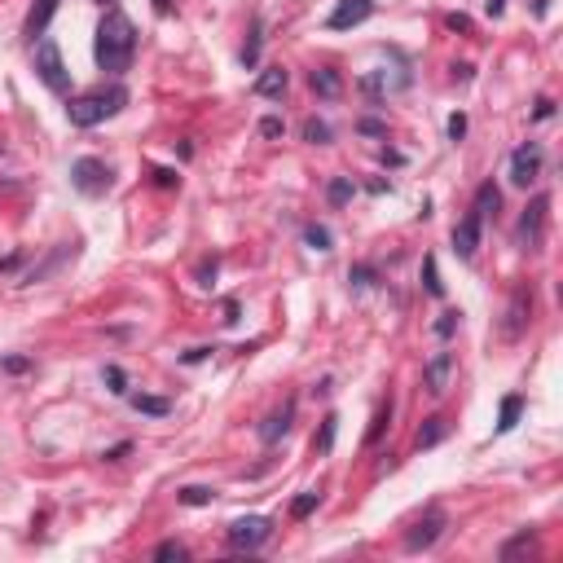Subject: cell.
Instances as JSON below:
<instances>
[{
  "label": "cell",
  "instance_id": "1",
  "mask_svg": "<svg viewBox=\"0 0 563 563\" xmlns=\"http://www.w3.org/2000/svg\"><path fill=\"white\" fill-rule=\"evenodd\" d=\"M93 53H97V66H102L106 75H115V79L132 71V57H137V27H132V18L119 9V5L106 9L102 27H97Z\"/></svg>",
  "mask_w": 563,
  "mask_h": 563
},
{
  "label": "cell",
  "instance_id": "2",
  "mask_svg": "<svg viewBox=\"0 0 563 563\" xmlns=\"http://www.w3.org/2000/svg\"><path fill=\"white\" fill-rule=\"evenodd\" d=\"M124 106H128V88L110 84V88H93V93L71 97V102H66V119L75 128H97V124H106V119H115Z\"/></svg>",
  "mask_w": 563,
  "mask_h": 563
},
{
  "label": "cell",
  "instance_id": "3",
  "mask_svg": "<svg viewBox=\"0 0 563 563\" xmlns=\"http://www.w3.org/2000/svg\"><path fill=\"white\" fill-rule=\"evenodd\" d=\"M35 75H40V84H45L49 93H57V97L71 93V71H66V62H62L57 40H49V35L35 45Z\"/></svg>",
  "mask_w": 563,
  "mask_h": 563
},
{
  "label": "cell",
  "instance_id": "4",
  "mask_svg": "<svg viewBox=\"0 0 563 563\" xmlns=\"http://www.w3.org/2000/svg\"><path fill=\"white\" fill-rule=\"evenodd\" d=\"M71 185L84 194V198H97V194L110 190V168L102 163V158L84 154V158H75V163H71Z\"/></svg>",
  "mask_w": 563,
  "mask_h": 563
},
{
  "label": "cell",
  "instance_id": "5",
  "mask_svg": "<svg viewBox=\"0 0 563 563\" xmlns=\"http://www.w3.org/2000/svg\"><path fill=\"white\" fill-rule=\"evenodd\" d=\"M269 533H273V519H265V515H243V519H233V524L225 528V541L233 550H260L269 541Z\"/></svg>",
  "mask_w": 563,
  "mask_h": 563
},
{
  "label": "cell",
  "instance_id": "6",
  "mask_svg": "<svg viewBox=\"0 0 563 563\" xmlns=\"http://www.w3.org/2000/svg\"><path fill=\"white\" fill-rule=\"evenodd\" d=\"M445 528H449L445 511H440V506H427V515L410 524V533H405V550H410V555H418V550H431L436 541L445 537Z\"/></svg>",
  "mask_w": 563,
  "mask_h": 563
},
{
  "label": "cell",
  "instance_id": "7",
  "mask_svg": "<svg viewBox=\"0 0 563 563\" xmlns=\"http://www.w3.org/2000/svg\"><path fill=\"white\" fill-rule=\"evenodd\" d=\"M546 216H550V194H537L524 207V216H519V229H515L519 247H528V251L541 247V238H546Z\"/></svg>",
  "mask_w": 563,
  "mask_h": 563
},
{
  "label": "cell",
  "instance_id": "8",
  "mask_svg": "<svg viewBox=\"0 0 563 563\" xmlns=\"http://www.w3.org/2000/svg\"><path fill=\"white\" fill-rule=\"evenodd\" d=\"M541 158H546V150H541V141H524L515 154H511V185L528 190L533 180L541 176Z\"/></svg>",
  "mask_w": 563,
  "mask_h": 563
},
{
  "label": "cell",
  "instance_id": "9",
  "mask_svg": "<svg viewBox=\"0 0 563 563\" xmlns=\"http://www.w3.org/2000/svg\"><path fill=\"white\" fill-rule=\"evenodd\" d=\"M370 13H374V0H339L335 13L326 18V27H330V31H352V27L366 23Z\"/></svg>",
  "mask_w": 563,
  "mask_h": 563
},
{
  "label": "cell",
  "instance_id": "10",
  "mask_svg": "<svg viewBox=\"0 0 563 563\" xmlns=\"http://www.w3.org/2000/svg\"><path fill=\"white\" fill-rule=\"evenodd\" d=\"M533 317V291H515L511 295V308H506V321H501V339H519Z\"/></svg>",
  "mask_w": 563,
  "mask_h": 563
},
{
  "label": "cell",
  "instance_id": "11",
  "mask_svg": "<svg viewBox=\"0 0 563 563\" xmlns=\"http://www.w3.org/2000/svg\"><path fill=\"white\" fill-rule=\"evenodd\" d=\"M480 229H484V220H480L475 211H467L453 225V251H458V260H471L475 255V247H480Z\"/></svg>",
  "mask_w": 563,
  "mask_h": 563
},
{
  "label": "cell",
  "instance_id": "12",
  "mask_svg": "<svg viewBox=\"0 0 563 563\" xmlns=\"http://www.w3.org/2000/svg\"><path fill=\"white\" fill-rule=\"evenodd\" d=\"M449 370H453V352H436L427 366H422V388L431 396H445L449 392Z\"/></svg>",
  "mask_w": 563,
  "mask_h": 563
},
{
  "label": "cell",
  "instance_id": "13",
  "mask_svg": "<svg viewBox=\"0 0 563 563\" xmlns=\"http://www.w3.org/2000/svg\"><path fill=\"white\" fill-rule=\"evenodd\" d=\"M57 5H62V0H35V5H31V13H27V23H23V35L31 40V45H35V40H40V35H45V31H49V23H53V13H57Z\"/></svg>",
  "mask_w": 563,
  "mask_h": 563
},
{
  "label": "cell",
  "instance_id": "14",
  "mask_svg": "<svg viewBox=\"0 0 563 563\" xmlns=\"http://www.w3.org/2000/svg\"><path fill=\"white\" fill-rule=\"evenodd\" d=\"M286 88H291V71L286 66H265L255 75V84H251L255 97H282Z\"/></svg>",
  "mask_w": 563,
  "mask_h": 563
},
{
  "label": "cell",
  "instance_id": "15",
  "mask_svg": "<svg viewBox=\"0 0 563 563\" xmlns=\"http://www.w3.org/2000/svg\"><path fill=\"white\" fill-rule=\"evenodd\" d=\"M291 418H295V400H286L282 410H273L265 422H260V440H265V445H277V440L291 431Z\"/></svg>",
  "mask_w": 563,
  "mask_h": 563
},
{
  "label": "cell",
  "instance_id": "16",
  "mask_svg": "<svg viewBox=\"0 0 563 563\" xmlns=\"http://www.w3.org/2000/svg\"><path fill=\"white\" fill-rule=\"evenodd\" d=\"M308 84H313V93L321 97V102H339V93H344V75H339L335 66H317L308 75Z\"/></svg>",
  "mask_w": 563,
  "mask_h": 563
},
{
  "label": "cell",
  "instance_id": "17",
  "mask_svg": "<svg viewBox=\"0 0 563 563\" xmlns=\"http://www.w3.org/2000/svg\"><path fill=\"white\" fill-rule=\"evenodd\" d=\"M449 431H453V422H449L445 414H431V418L418 427V436H414V449H436V445H440V440H445Z\"/></svg>",
  "mask_w": 563,
  "mask_h": 563
},
{
  "label": "cell",
  "instance_id": "18",
  "mask_svg": "<svg viewBox=\"0 0 563 563\" xmlns=\"http://www.w3.org/2000/svg\"><path fill=\"white\" fill-rule=\"evenodd\" d=\"M71 255H75V243L57 247V251H53V255L45 260V265H35V269H27V273H23V286H35V282H45V277H49V273H53L57 265H62V260H71Z\"/></svg>",
  "mask_w": 563,
  "mask_h": 563
},
{
  "label": "cell",
  "instance_id": "19",
  "mask_svg": "<svg viewBox=\"0 0 563 563\" xmlns=\"http://www.w3.org/2000/svg\"><path fill=\"white\" fill-rule=\"evenodd\" d=\"M497 207H501V194H497L493 180H484V185L475 190V198H471V211H475L480 220H489V216H497Z\"/></svg>",
  "mask_w": 563,
  "mask_h": 563
},
{
  "label": "cell",
  "instance_id": "20",
  "mask_svg": "<svg viewBox=\"0 0 563 563\" xmlns=\"http://www.w3.org/2000/svg\"><path fill=\"white\" fill-rule=\"evenodd\" d=\"M519 414H524V396H519V392H511V396H501V410H497V436H506V431H515V422H519Z\"/></svg>",
  "mask_w": 563,
  "mask_h": 563
},
{
  "label": "cell",
  "instance_id": "21",
  "mask_svg": "<svg viewBox=\"0 0 563 563\" xmlns=\"http://www.w3.org/2000/svg\"><path fill=\"white\" fill-rule=\"evenodd\" d=\"M335 436H339V414H326V418H321V427H317V436H313V453L326 458L335 449Z\"/></svg>",
  "mask_w": 563,
  "mask_h": 563
},
{
  "label": "cell",
  "instance_id": "22",
  "mask_svg": "<svg viewBox=\"0 0 563 563\" xmlns=\"http://www.w3.org/2000/svg\"><path fill=\"white\" fill-rule=\"evenodd\" d=\"M260 49H265V23H251V31H247V45H243V66L247 71H255L260 66Z\"/></svg>",
  "mask_w": 563,
  "mask_h": 563
},
{
  "label": "cell",
  "instance_id": "23",
  "mask_svg": "<svg viewBox=\"0 0 563 563\" xmlns=\"http://www.w3.org/2000/svg\"><path fill=\"white\" fill-rule=\"evenodd\" d=\"M132 410H137V414H150V418H168V414H172V400H168V396L137 392V396H132Z\"/></svg>",
  "mask_w": 563,
  "mask_h": 563
},
{
  "label": "cell",
  "instance_id": "24",
  "mask_svg": "<svg viewBox=\"0 0 563 563\" xmlns=\"http://www.w3.org/2000/svg\"><path fill=\"white\" fill-rule=\"evenodd\" d=\"M352 194H356L352 176H335L330 185H326V203H330V207H348V203H352Z\"/></svg>",
  "mask_w": 563,
  "mask_h": 563
},
{
  "label": "cell",
  "instance_id": "25",
  "mask_svg": "<svg viewBox=\"0 0 563 563\" xmlns=\"http://www.w3.org/2000/svg\"><path fill=\"white\" fill-rule=\"evenodd\" d=\"M211 497H216V489H207V484H185V489H176V501H180V506H211Z\"/></svg>",
  "mask_w": 563,
  "mask_h": 563
},
{
  "label": "cell",
  "instance_id": "26",
  "mask_svg": "<svg viewBox=\"0 0 563 563\" xmlns=\"http://www.w3.org/2000/svg\"><path fill=\"white\" fill-rule=\"evenodd\" d=\"M304 247H308V251H330V247H335V233L313 220V225H304Z\"/></svg>",
  "mask_w": 563,
  "mask_h": 563
},
{
  "label": "cell",
  "instance_id": "27",
  "mask_svg": "<svg viewBox=\"0 0 563 563\" xmlns=\"http://www.w3.org/2000/svg\"><path fill=\"white\" fill-rule=\"evenodd\" d=\"M422 291L431 299L445 295V282H440V269H436V255H422Z\"/></svg>",
  "mask_w": 563,
  "mask_h": 563
},
{
  "label": "cell",
  "instance_id": "28",
  "mask_svg": "<svg viewBox=\"0 0 563 563\" xmlns=\"http://www.w3.org/2000/svg\"><path fill=\"white\" fill-rule=\"evenodd\" d=\"M388 427H392V396H388V400H383V405H378V410H374V422H370V431H366V445H374V440H378V436H383Z\"/></svg>",
  "mask_w": 563,
  "mask_h": 563
},
{
  "label": "cell",
  "instance_id": "29",
  "mask_svg": "<svg viewBox=\"0 0 563 563\" xmlns=\"http://www.w3.org/2000/svg\"><path fill=\"white\" fill-rule=\"evenodd\" d=\"M304 141H308V146H330V124H326V119H304Z\"/></svg>",
  "mask_w": 563,
  "mask_h": 563
},
{
  "label": "cell",
  "instance_id": "30",
  "mask_svg": "<svg viewBox=\"0 0 563 563\" xmlns=\"http://www.w3.org/2000/svg\"><path fill=\"white\" fill-rule=\"evenodd\" d=\"M533 541H537V533H533V528H519V533H515V537H511L497 555H501V559H515V555H524V550L533 546Z\"/></svg>",
  "mask_w": 563,
  "mask_h": 563
},
{
  "label": "cell",
  "instance_id": "31",
  "mask_svg": "<svg viewBox=\"0 0 563 563\" xmlns=\"http://www.w3.org/2000/svg\"><path fill=\"white\" fill-rule=\"evenodd\" d=\"M317 506H321V493H313V489H308V493H299V497L291 501V519H308Z\"/></svg>",
  "mask_w": 563,
  "mask_h": 563
},
{
  "label": "cell",
  "instance_id": "32",
  "mask_svg": "<svg viewBox=\"0 0 563 563\" xmlns=\"http://www.w3.org/2000/svg\"><path fill=\"white\" fill-rule=\"evenodd\" d=\"M458 326H462V313H458V308H445V313L436 317V335H440V339H453Z\"/></svg>",
  "mask_w": 563,
  "mask_h": 563
},
{
  "label": "cell",
  "instance_id": "33",
  "mask_svg": "<svg viewBox=\"0 0 563 563\" xmlns=\"http://www.w3.org/2000/svg\"><path fill=\"white\" fill-rule=\"evenodd\" d=\"M348 282H352L356 291H366V286H374V282H378V269L374 265H352L348 269Z\"/></svg>",
  "mask_w": 563,
  "mask_h": 563
},
{
  "label": "cell",
  "instance_id": "34",
  "mask_svg": "<svg viewBox=\"0 0 563 563\" xmlns=\"http://www.w3.org/2000/svg\"><path fill=\"white\" fill-rule=\"evenodd\" d=\"M361 93H366V97H370V102L378 106V102H383V75H378V71H370V75H361Z\"/></svg>",
  "mask_w": 563,
  "mask_h": 563
},
{
  "label": "cell",
  "instance_id": "35",
  "mask_svg": "<svg viewBox=\"0 0 563 563\" xmlns=\"http://www.w3.org/2000/svg\"><path fill=\"white\" fill-rule=\"evenodd\" d=\"M102 378H106V388H110L115 396H128V374L119 370V366H106V370H102Z\"/></svg>",
  "mask_w": 563,
  "mask_h": 563
},
{
  "label": "cell",
  "instance_id": "36",
  "mask_svg": "<svg viewBox=\"0 0 563 563\" xmlns=\"http://www.w3.org/2000/svg\"><path fill=\"white\" fill-rule=\"evenodd\" d=\"M216 269H220V260H216V255H207V260H198V269H194V277H198V286H211V277H216Z\"/></svg>",
  "mask_w": 563,
  "mask_h": 563
},
{
  "label": "cell",
  "instance_id": "37",
  "mask_svg": "<svg viewBox=\"0 0 563 563\" xmlns=\"http://www.w3.org/2000/svg\"><path fill=\"white\" fill-rule=\"evenodd\" d=\"M356 132L361 137H383L388 124H383V119H374V115H366V119H356Z\"/></svg>",
  "mask_w": 563,
  "mask_h": 563
},
{
  "label": "cell",
  "instance_id": "38",
  "mask_svg": "<svg viewBox=\"0 0 563 563\" xmlns=\"http://www.w3.org/2000/svg\"><path fill=\"white\" fill-rule=\"evenodd\" d=\"M154 559H185V546H180V541H158Z\"/></svg>",
  "mask_w": 563,
  "mask_h": 563
},
{
  "label": "cell",
  "instance_id": "39",
  "mask_svg": "<svg viewBox=\"0 0 563 563\" xmlns=\"http://www.w3.org/2000/svg\"><path fill=\"white\" fill-rule=\"evenodd\" d=\"M282 132H286V124H282L277 115H269V119H260V137H269V141H277Z\"/></svg>",
  "mask_w": 563,
  "mask_h": 563
},
{
  "label": "cell",
  "instance_id": "40",
  "mask_svg": "<svg viewBox=\"0 0 563 563\" xmlns=\"http://www.w3.org/2000/svg\"><path fill=\"white\" fill-rule=\"evenodd\" d=\"M150 176H154V185H158V190H176V185H180V176H176L172 168H154Z\"/></svg>",
  "mask_w": 563,
  "mask_h": 563
},
{
  "label": "cell",
  "instance_id": "41",
  "mask_svg": "<svg viewBox=\"0 0 563 563\" xmlns=\"http://www.w3.org/2000/svg\"><path fill=\"white\" fill-rule=\"evenodd\" d=\"M0 370H5V374H27L31 356H5V361H0Z\"/></svg>",
  "mask_w": 563,
  "mask_h": 563
},
{
  "label": "cell",
  "instance_id": "42",
  "mask_svg": "<svg viewBox=\"0 0 563 563\" xmlns=\"http://www.w3.org/2000/svg\"><path fill=\"white\" fill-rule=\"evenodd\" d=\"M445 27H449V31H462V35H471V18H467V13H445Z\"/></svg>",
  "mask_w": 563,
  "mask_h": 563
},
{
  "label": "cell",
  "instance_id": "43",
  "mask_svg": "<svg viewBox=\"0 0 563 563\" xmlns=\"http://www.w3.org/2000/svg\"><path fill=\"white\" fill-rule=\"evenodd\" d=\"M462 137H467V115H449V141H462Z\"/></svg>",
  "mask_w": 563,
  "mask_h": 563
},
{
  "label": "cell",
  "instance_id": "44",
  "mask_svg": "<svg viewBox=\"0 0 563 563\" xmlns=\"http://www.w3.org/2000/svg\"><path fill=\"white\" fill-rule=\"evenodd\" d=\"M211 352H216V348H190V352H180V361H185V366H203Z\"/></svg>",
  "mask_w": 563,
  "mask_h": 563
},
{
  "label": "cell",
  "instance_id": "45",
  "mask_svg": "<svg viewBox=\"0 0 563 563\" xmlns=\"http://www.w3.org/2000/svg\"><path fill=\"white\" fill-rule=\"evenodd\" d=\"M128 453H132V440H119V445H115V449H106L102 458H106V462H124Z\"/></svg>",
  "mask_w": 563,
  "mask_h": 563
},
{
  "label": "cell",
  "instance_id": "46",
  "mask_svg": "<svg viewBox=\"0 0 563 563\" xmlns=\"http://www.w3.org/2000/svg\"><path fill=\"white\" fill-rule=\"evenodd\" d=\"M23 260H27V251H9L5 260H0V273H13L18 265H23Z\"/></svg>",
  "mask_w": 563,
  "mask_h": 563
},
{
  "label": "cell",
  "instance_id": "47",
  "mask_svg": "<svg viewBox=\"0 0 563 563\" xmlns=\"http://www.w3.org/2000/svg\"><path fill=\"white\" fill-rule=\"evenodd\" d=\"M555 115V102L550 97H537V106H533V119H550Z\"/></svg>",
  "mask_w": 563,
  "mask_h": 563
},
{
  "label": "cell",
  "instance_id": "48",
  "mask_svg": "<svg viewBox=\"0 0 563 563\" xmlns=\"http://www.w3.org/2000/svg\"><path fill=\"white\" fill-rule=\"evenodd\" d=\"M453 79H462V84H471V79H475V66H471V62H458V66H453Z\"/></svg>",
  "mask_w": 563,
  "mask_h": 563
},
{
  "label": "cell",
  "instance_id": "49",
  "mask_svg": "<svg viewBox=\"0 0 563 563\" xmlns=\"http://www.w3.org/2000/svg\"><path fill=\"white\" fill-rule=\"evenodd\" d=\"M238 313H243V308H238V299H225V326H238Z\"/></svg>",
  "mask_w": 563,
  "mask_h": 563
},
{
  "label": "cell",
  "instance_id": "50",
  "mask_svg": "<svg viewBox=\"0 0 563 563\" xmlns=\"http://www.w3.org/2000/svg\"><path fill=\"white\" fill-rule=\"evenodd\" d=\"M383 163H392V168H400V163H405V154H396V150H383Z\"/></svg>",
  "mask_w": 563,
  "mask_h": 563
},
{
  "label": "cell",
  "instance_id": "51",
  "mask_svg": "<svg viewBox=\"0 0 563 563\" xmlns=\"http://www.w3.org/2000/svg\"><path fill=\"white\" fill-rule=\"evenodd\" d=\"M484 9H489V18H497L501 9H506V0H489V5H484Z\"/></svg>",
  "mask_w": 563,
  "mask_h": 563
},
{
  "label": "cell",
  "instance_id": "52",
  "mask_svg": "<svg viewBox=\"0 0 563 563\" xmlns=\"http://www.w3.org/2000/svg\"><path fill=\"white\" fill-rule=\"evenodd\" d=\"M154 13H172V0H154Z\"/></svg>",
  "mask_w": 563,
  "mask_h": 563
},
{
  "label": "cell",
  "instance_id": "53",
  "mask_svg": "<svg viewBox=\"0 0 563 563\" xmlns=\"http://www.w3.org/2000/svg\"><path fill=\"white\" fill-rule=\"evenodd\" d=\"M97 5H115V0H97Z\"/></svg>",
  "mask_w": 563,
  "mask_h": 563
}]
</instances>
